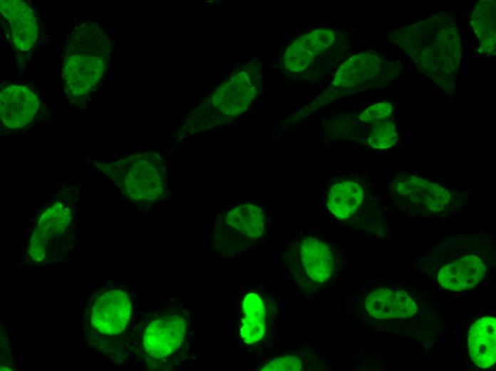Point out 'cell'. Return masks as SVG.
Returning <instances> with one entry per match:
<instances>
[{"mask_svg": "<svg viewBox=\"0 0 496 371\" xmlns=\"http://www.w3.org/2000/svg\"><path fill=\"white\" fill-rule=\"evenodd\" d=\"M109 43L99 26L83 23L66 41L62 66L65 90L73 98L85 97L101 81L109 55Z\"/></svg>", "mask_w": 496, "mask_h": 371, "instance_id": "cell-1", "label": "cell"}, {"mask_svg": "<svg viewBox=\"0 0 496 371\" xmlns=\"http://www.w3.org/2000/svg\"><path fill=\"white\" fill-rule=\"evenodd\" d=\"M187 312L175 306L157 312L143 330L141 347L149 362L160 368L178 367L190 350Z\"/></svg>", "mask_w": 496, "mask_h": 371, "instance_id": "cell-2", "label": "cell"}, {"mask_svg": "<svg viewBox=\"0 0 496 371\" xmlns=\"http://www.w3.org/2000/svg\"><path fill=\"white\" fill-rule=\"evenodd\" d=\"M74 212L71 205L56 200L38 216L29 245L33 263H47L59 260L71 247Z\"/></svg>", "mask_w": 496, "mask_h": 371, "instance_id": "cell-3", "label": "cell"}, {"mask_svg": "<svg viewBox=\"0 0 496 371\" xmlns=\"http://www.w3.org/2000/svg\"><path fill=\"white\" fill-rule=\"evenodd\" d=\"M106 173L128 197L138 203H148L162 198L165 173L157 156H131L108 165Z\"/></svg>", "mask_w": 496, "mask_h": 371, "instance_id": "cell-4", "label": "cell"}, {"mask_svg": "<svg viewBox=\"0 0 496 371\" xmlns=\"http://www.w3.org/2000/svg\"><path fill=\"white\" fill-rule=\"evenodd\" d=\"M133 301L123 288H106L97 293L88 308L89 326L97 333L108 337L120 336L130 326Z\"/></svg>", "mask_w": 496, "mask_h": 371, "instance_id": "cell-5", "label": "cell"}, {"mask_svg": "<svg viewBox=\"0 0 496 371\" xmlns=\"http://www.w3.org/2000/svg\"><path fill=\"white\" fill-rule=\"evenodd\" d=\"M393 197L397 203L428 213H440L452 200V193L445 187L411 174L398 176Z\"/></svg>", "mask_w": 496, "mask_h": 371, "instance_id": "cell-6", "label": "cell"}, {"mask_svg": "<svg viewBox=\"0 0 496 371\" xmlns=\"http://www.w3.org/2000/svg\"><path fill=\"white\" fill-rule=\"evenodd\" d=\"M36 93L23 85H10L0 93V115L3 123L11 129L29 124L39 108Z\"/></svg>", "mask_w": 496, "mask_h": 371, "instance_id": "cell-7", "label": "cell"}, {"mask_svg": "<svg viewBox=\"0 0 496 371\" xmlns=\"http://www.w3.org/2000/svg\"><path fill=\"white\" fill-rule=\"evenodd\" d=\"M0 7L9 25L14 46L22 51L29 50L38 37V25L32 9L21 0H1Z\"/></svg>", "mask_w": 496, "mask_h": 371, "instance_id": "cell-8", "label": "cell"}, {"mask_svg": "<svg viewBox=\"0 0 496 371\" xmlns=\"http://www.w3.org/2000/svg\"><path fill=\"white\" fill-rule=\"evenodd\" d=\"M365 305L370 315L380 320L407 318L417 312L415 301L398 288H381L372 291L366 297Z\"/></svg>", "mask_w": 496, "mask_h": 371, "instance_id": "cell-9", "label": "cell"}, {"mask_svg": "<svg viewBox=\"0 0 496 371\" xmlns=\"http://www.w3.org/2000/svg\"><path fill=\"white\" fill-rule=\"evenodd\" d=\"M487 268L475 255H467L442 267L438 274L443 288L463 291L476 286L485 277Z\"/></svg>", "mask_w": 496, "mask_h": 371, "instance_id": "cell-10", "label": "cell"}, {"mask_svg": "<svg viewBox=\"0 0 496 371\" xmlns=\"http://www.w3.org/2000/svg\"><path fill=\"white\" fill-rule=\"evenodd\" d=\"M468 352L480 368L491 367L496 361V319L485 316L477 320L468 332Z\"/></svg>", "mask_w": 496, "mask_h": 371, "instance_id": "cell-11", "label": "cell"}, {"mask_svg": "<svg viewBox=\"0 0 496 371\" xmlns=\"http://www.w3.org/2000/svg\"><path fill=\"white\" fill-rule=\"evenodd\" d=\"M382 60L371 51L351 56L338 68L333 81L334 86L352 88L377 77L382 69Z\"/></svg>", "mask_w": 496, "mask_h": 371, "instance_id": "cell-12", "label": "cell"}, {"mask_svg": "<svg viewBox=\"0 0 496 371\" xmlns=\"http://www.w3.org/2000/svg\"><path fill=\"white\" fill-rule=\"evenodd\" d=\"M255 94L249 76L241 72L219 88L215 106L227 115H238L247 110Z\"/></svg>", "mask_w": 496, "mask_h": 371, "instance_id": "cell-13", "label": "cell"}, {"mask_svg": "<svg viewBox=\"0 0 496 371\" xmlns=\"http://www.w3.org/2000/svg\"><path fill=\"white\" fill-rule=\"evenodd\" d=\"M299 251L302 265L311 280L322 283L332 276L334 258L326 243L314 238H306L300 243Z\"/></svg>", "mask_w": 496, "mask_h": 371, "instance_id": "cell-14", "label": "cell"}, {"mask_svg": "<svg viewBox=\"0 0 496 371\" xmlns=\"http://www.w3.org/2000/svg\"><path fill=\"white\" fill-rule=\"evenodd\" d=\"M364 198L362 186L355 181L342 180L329 189L326 206L339 219L351 218L361 207Z\"/></svg>", "mask_w": 496, "mask_h": 371, "instance_id": "cell-15", "label": "cell"}, {"mask_svg": "<svg viewBox=\"0 0 496 371\" xmlns=\"http://www.w3.org/2000/svg\"><path fill=\"white\" fill-rule=\"evenodd\" d=\"M240 336L244 343L254 345L263 339L267 331V310L262 297L254 292L242 300Z\"/></svg>", "mask_w": 496, "mask_h": 371, "instance_id": "cell-16", "label": "cell"}, {"mask_svg": "<svg viewBox=\"0 0 496 371\" xmlns=\"http://www.w3.org/2000/svg\"><path fill=\"white\" fill-rule=\"evenodd\" d=\"M225 224L235 232L249 239L261 238L264 232L262 210L254 204H244L229 210Z\"/></svg>", "mask_w": 496, "mask_h": 371, "instance_id": "cell-17", "label": "cell"}, {"mask_svg": "<svg viewBox=\"0 0 496 371\" xmlns=\"http://www.w3.org/2000/svg\"><path fill=\"white\" fill-rule=\"evenodd\" d=\"M315 53L300 38L294 41L284 52V66L292 72L305 70L312 62Z\"/></svg>", "mask_w": 496, "mask_h": 371, "instance_id": "cell-18", "label": "cell"}, {"mask_svg": "<svg viewBox=\"0 0 496 371\" xmlns=\"http://www.w3.org/2000/svg\"><path fill=\"white\" fill-rule=\"evenodd\" d=\"M398 140L396 126L389 121L378 123L371 130L368 145L375 149L385 150L393 147Z\"/></svg>", "mask_w": 496, "mask_h": 371, "instance_id": "cell-19", "label": "cell"}, {"mask_svg": "<svg viewBox=\"0 0 496 371\" xmlns=\"http://www.w3.org/2000/svg\"><path fill=\"white\" fill-rule=\"evenodd\" d=\"M335 38L334 32L328 29H316L300 37L314 53L323 52L329 49Z\"/></svg>", "mask_w": 496, "mask_h": 371, "instance_id": "cell-20", "label": "cell"}, {"mask_svg": "<svg viewBox=\"0 0 496 371\" xmlns=\"http://www.w3.org/2000/svg\"><path fill=\"white\" fill-rule=\"evenodd\" d=\"M393 113V106L388 102L375 103L358 116L360 121L368 123H380L386 121Z\"/></svg>", "mask_w": 496, "mask_h": 371, "instance_id": "cell-21", "label": "cell"}, {"mask_svg": "<svg viewBox=\"0 0 496 371\" xmlns=\"http://www.w3.org/2000/svg\"><path fill=\"white\" fill-rule=\"evenodd\" d=\"M302 369L301 360L294 355L277 357L264 365L261 370L299 371Z\"/></svg>", "mask_w": 496, "mask_h": 371, "instance_id": "cell-22", "label": "cell"}, {"mask_svg": "<svg viewBox=\"0 0 496 371\" xmlns=\"http://www.w3.org/2000/svg\"><path fill=\"white\" fill-rule=\"evenodd\" d=\"M488 13L487 8H484L480 12H477V16L475 15V18L473 19L475 22V26H473L475 27V33H480L482 29L481 36H482V41L485 39L486 43L489 41L487 36L492 31L495 32V30H493V27L495 28V26H493L495 19H493L492 14H488Z\"/></svg>", "mask_w": 496, "mask_h": 371, "instance_id": "cell-23", "label": "cell"}]
</instances>
